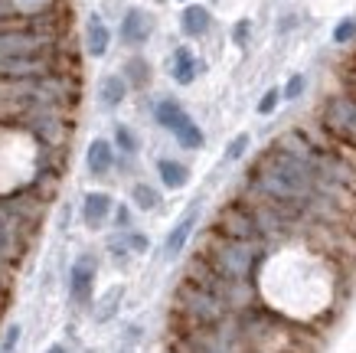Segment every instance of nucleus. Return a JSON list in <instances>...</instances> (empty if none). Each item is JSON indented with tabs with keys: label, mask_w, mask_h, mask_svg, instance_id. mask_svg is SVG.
Here are the masks:
<instances>
[{
	"label": "nucleus",
	"mask_w": 356,
	"mask_h": 353,
	"mask_svg": "<svg viewBox=\"0 0 356 353\" xmlns=\"http://www.w3.org/2000/svg\"><path fill=\"white\" fill-rule=\"evenodd\" d=\"M203 262L216 272L219 279L245 285V281L252 279L255 265H259V246H255V242L226 239V235H213L203 252Z\"/></svg>",
	"instance_id": "1"
},
{
	"label": "nucleus",
	"mask_w": 356,
	"mask_h": 353,
	"mask_svg": "<svg viewBox=\"0 0 356 353\" xmlns=\"http://www.w3.org/2000/svg\"><path fill=\"white\" fill-rule=\"evenodd\" d=\"M177 311L190 327L203 331V327H219L229 308L213 288H206L193 279H184V285L177 288Z\"/></svg>",
	"instance_id": "2"
},
{
	"label": "nucleus",
	"mask_w": 356,
	"mask_h": 353,
	"mask_svg": "<svg viewBox=\"0 0 356 353\" xmlns=\"http://www.w3.org/2000/svg\"><path fill=\"white\" fill-rule=\"evenodd\" d=\"M53 33L43 30L40 20L26 26H0V59H20V56H40L49 53Z\"/></svg>",
	"instance_id": "3"
},
{
	"label": "nucleus",
	"mask_w": 356,
	"mask_h": 353,
	"mask_svg": "<svg viewBox=\"0 0 356 353\" xmlns=\"http://www.w3.org/2000/svg\"><path fill=\"white\" fill-rule=\"evenodd\" d=\"M216 235H226V239H238V242H259L261 233H259V223L252 216V206L236 200L229 203L216 219Z\"/></svg>",
	"instance_id": "4"
},
{
	"label": "nucleus",
	"mask_w": 356,
	"mask_h": 353,
	"mask_svg": "<svg viewBox=\"0 0 356 353\" xmlns=\"http://www.w3.org/2000/svg\"><path fill=\"white\" fill-rule=\"evenodd\" d=\"M23 223L26 210L13 200H0V258L13 262L23 249Z\"/></svg>",
	"instance_id": "5"
},
{
	"label": "nucleus",
	"mask_w": 356,
	"mask_h": 353,
	"mask_svg": "<svg viewBox=\"0 0 356 353\" xmlns=\"http://www.w3.org/2000/svg\"><path fill=\"white\" fill-rule=\"evenodd\" d=\"M324 128L337 134L346 144H356V98L353 95H334L324 105Z\"/></svg>",
	"instance_id": "6"
},
{
	"label": "nucleus",
	"mask_w": 356,
	"mask_h": 353,
	"mask_svg": "<svg viewBox=\"0 0 356 353\" xmlns=\"http://www.w3.org/2000/svg\"><path fill=\"white\" fill-rule=\"evenodd\" d=\"M95 258L92 256H79L72 272H69V291H72V301L79 304H88L92 301V288H95Z\"/></svg>",
	"instance_id": "7"
},
{
	"label": "nucleus",
	"mask_w": 356,
	"mask_h": 353,
	"mask_svg": "<svg viewBox=\"0 0 356 353\" xmlns=\"http://www.w3.org/2000/svg\"><path fill=\"white\" fill-rule=\"evenodd\" d=\"M154 36V13L140 10V7H131L121 20V43L128 46H144Z\"/></svg>",
	"instance_id": "8"
},
{
	"label": "nucleus",
	"mask_w": 356,
	"mask_h": 353,
	"mask_svg": "<svg viewBox=\"0 0 356 353\" xmlns=\"http://www.w3.org/2000/svg\"><path fill=\"white\" fill-rule=\"evenodd\" d=\"M206 69L203 59H196V53L190 46H180V49H173V59H170V75L177 86H193L196 75Z\"/></svg>",
	"instance_id": "9"
},
{
	"label": "nucleus",
	"mask_w": 356,
	"mask_h": 353,
	"mask_svg": "<svg viewBox=\"0 0 356 353\" xmlns=\"http://www.w3.org/2000/svg\"><path fill=\"white\" fill-rule=\"evenodd\" d=\"M111 210H115V200L102 190L86 193V200H82V219H86L88 229H102V226L108 223Z\"/></svg>",
	"instance_id": "10"
},
{
	"label": "nucleus",
	"mask_w": 356,
	"mask_h": 353,
	"mask_svg": "<svg viewBox=\"0 0 356 353\" xmlns=\"http://www.w3.org/2000/svg\"><path fill=\"white\" fill-rule=\"evenodd\" d=\"M86 167L92 177H108L115 167V144L105 138H95L86 150Z\"/></svg>",
	"instance_id": "11"
},
{
	"label": "nucleus",
	"mask_w": 356,
	"mask_h": 353,
	"mask_svg": "<svg viewBox=\"0 0 356 353\" xmlns=\"http://www.w3.org/2000/svg\"><path fill=\"white\" fill-rule=\"evenodd\" d=\"M209 26H213V13H209V7H203V3H186L184 13H180V30H184L186 40H200V36H206Z\"/></svg>",
	"instance_id": "12"
},
{
	"label": "nucleus",
	"mask_w": 356,
	"mask_h": 353,
	"mask_svg": "<svg viewBox=\"0 0 356 353\" xmlns=\"http://www.w3.org/2000/svg\"><path fill=\"white\" fill-rule=\"evenodd\" d=\"M108 46H111L108 23L102 20L98 13H88V20H86V53L92 56V59H102V56L108 53Z\"/></svg>",
	"instance_id": "13"
},
{
	"label": "nucleus",
	"mask_w": 356,
	"mask_h": 353,
	"mask_svg": "<svg viewBox=\"0 0 356 353\" xmlns=\"http://www.w3.org/2000/svg\"><path fill=\"white\" fill-rule=\"evenodd\" d=\"M196 219H200V206H190V210L180 216V223L170 229V235H167V246H163L167 258H177L180 252H184L186 239H190V235H193V229H196Z\"/></svg>",
	"instance_id": "14"
},
{
	"label": "nucleus",
	"mask_w": 356,
	"mask_h": 353,
	"mask_svg": "<svg viewBox=\"0 0 356 353\" xmlns=\"http://www.w3.org/2000/svg\"><path fill=\"white\" fill-rule=\"evenodd\" d=\"M157 173H161V183L167 187V190H184L186 180H190L186 164L170 161V157H161V161H157Z\"/></svg>",
	"instance_id": "15"
},
{
	"label": "nucleus",
	"mask_w": 356,
	"mask_h": 353,
	"mask_svg": "<svg viewBox=\"0 0 356 353\" xmlns=\"http://www.w3.org/2000/svg\"><path fill=\"white\" fill-rule=\"evenodd\" d=\"M98 98H102L105 108H118L121 102L128 98V82H124L121 75H105V79L98 82Z\"/></svg>",
	"instance_id": "16"
},
{
	"label": "nucleus",
	"mask_w": 356,
	"mask_h": 353,
	"mask_svg": "<svg viewBox=\"0 0 356 353\" xmlns=\"http://www.w3.org/2000/svg\"><path fill=\"white\" fill-rule=\"evenodd\" d=\"M121 72H124L121 79L128 82V88H147L151 86V63H147L144 56H131Z\"/></svg>",
	"instance_id": "17"
},
{
	"label": "nucleus",
	"mask_w": 356,
	"mask_h": 353,
	"mask_svg": "<svg viewBox=\"0 0 356 353\" xmlns=\"http://www.w3.org/2000/svg\"><path fill=\"white\" fill-rule=\"evenodd\" d=\"M170 134L177 138V144H180V148H186V150H200V148H203V131H200V125H196L190 115L180 118V125H177Z\"/></svg>",
	"instance_id": "18"
},
{
	"label": "nucleus",
	"mask_w": 356,
	"mask_h": 353,
	"mask_svg": "<svg viewBox=\"0 0 356 353\" xmlns=\"http://www.w3.org/2000/svg\"><path fill=\"white\" fill-rule=\"evenodd\" d=\"M184 115H186L184 105H180V102H173V98H161V102H157V108H154V118H157V125H161V128H167V131L177 128Z\"/></svg>",
	"instance_id": "19"
},
{
	"label": "nucleus",
	"mask_w": 356,
	"mask_h": 353,
	"mask_svg": "<svg viewBox=\"0 0 356 353\" xmlns=\"http://www.w3.org/2000/svg\"><path fill=\"white\" fill-rule=\"evenodd\" d=\"M131 200H134V206H138V210H157V203H161V193L154 190L151 183H134V187H131Z\"/></svg>",
	"instance_id": "20"
},
{
	"label": "nucleus",
	"mask_w": 356,
	"mask_h": 353,
	"mask_svg": "<svg viewBox=\"0 0 356 353\" xmlns=\"http://www.w3.org/2000/svg\"><path fill=\"white\" fill-rule=\"evenodd\" d=\"M115 148L121 150V154H128V157H134L140 148V141L138 134L128 128V125H115Z\"/></svg>",
	"instance_id": "21"
},
{
	"label": "nucleus",
	"mask_w": 356,
	"mask_h": 353,
	"mask_svg": "<svg viewBox=\"0 0 356 353\" xmlns=\"http://www.w3.org/2000/svg\"><path fill=\"white\" fill-rule=\"evenodd\" d=\"M248 148H252V134H248V131H242V134H236V138L229 141V148H226V161H229V164H232V161H242Z\"/></svg>",
	"instance_id": "22"
},
{
	"label": "nucleus",
	"mask_w": 356,
	"mask_h": 353,
	"mask_svg": "<svg viewBox=\"0 0 356 353\" xmlns=\"http://www.w3.org/2000/svg\"><path fill=\"white\" fill-rule=\"evenodd\" d=\"M304 88H307V79H304V75H291L284 92H281V102H298V98L304 95Z\"/></svg>",
	"instance_id": "23"
},
{
	"label": "nucleus",
	"mask_w": 356,
	"mask_h": 353,
	"mask_svg": "<svg viewBox=\"0 0 356 353\" xmlns=\"http://www.w3.org/2000/svg\"><path fill=\"white\" fill-rule=\"evenodd\" d=\"M13 7H17V13H46L49 7H53V0H13Z\"/></svg>",
	"instance_id": "24"
},
{
	"label": "nucleus",
	"mask_w": 356,
	"mask_h": 353,
	"mask_svg": "<svg viewBox=\"0 0 356 353\" xmlns=\"http://www.w3.org/2000/svg\"><path fill=\"white\" fill-rule=\"evenodd\" d=\"M356 36V20L353 17H346V20H340L337 23V30H334V43H350V40H353Z\"/></svg>",
	"instance_id": "25"
},
{
	"label": "nucleus",
	"mask_w": 356,
	"mask_h": 353,
	"mask_svg": "<svg viewBox=\"0 0 356 353\" xmlns=\"http://www.w3.org/2000/svg\"><path fill=\"white\" fill-rule=\"evenodd\" d=\"M281 105V88H268L259 102V115H275V108Z\"/></svg>",
	"instance_id": "26"
},
{
	"label": "nucleus",
	"mask_w": 356,
	"mask_h": 353,
	"mask_svg": "<svg viewBox=\"0 0 356 353\" xmlns=\"http://www.w3.org/2000/svg\"><path fill=\"white\" fill-rule=\"evenodd\" d=\"M121 301V288H111V295L102 301V308H98V321H108L111 314H115V304Z\"/></svg>",
	"instance_id": "27"
},
{
	"label": "nucleus",
	"mask_w": 356,
	"mask_h": 353,
	"mask_svg": "<svg viewBox=\"0 0 356 353\" xmlns=\"http://www.w3.org/2000/svg\"><path fill=\"white\" fill-rule=\"evenodd\" d=\"M248 36H252V20H238L236 26H232V43L248 46Z\"/></svg>",
	"instance_id": "28"
},
{
	"label": "nucleus",
	"mask_w": 356,
	"mask_h": 353,
	"mask_svg": "<svg viewBox=\"0 0 356 353\" xmlns=\"http://www.w3.org/2000/svg\"><path fill=\"white\" fill-rule=\"evenodd\" d=\"M17 343H20V327L13 324V327H7V334H3V343H0V353H17Z\"/></svg>",
	"instance_id": "29"
},
{
	"label": "nucleus",
	"mask_w": 356,
	"mask_h": 353,
	"mask_svg": "<svg viewBox=\"0 0 356 353\" xmlns=\"http://www.w3.org/2000/svg\"><path fill=\"white\" fill-rule=\"evenodd\" d=\"M124 242H128L131 252H147V235H140V233H128V235H124Z\"/></svg>",
	"instance_id": "30"
},
{
	"label": "nucleus",
	"mask_w": 356,
	"mask_h": 353,
	"mask_svg": "<svg viewBox=\"0 0 356 353\" xmlns=\"http://www.w3.org/2000/svg\"><path fill=\"white\" fill-rule=\"evenodd\" d=\"M3 285H7V262L0 258V288H3Z\"/></svg>",
	"instance_id": "31"
},
{
	"label": "nucleus",
	"mask_w": 356,
	"mask_h": 353,
	"mask_svg": "<svg viewBox=\"0 0 356 353\" xmlns=\"http://www.w3.org/2000/svg\"><path fill=\"white\" fill-rule=\"evenodd\" d=\"M118 226H128V210H124V206L118 210Z\"/></svg>",
	"instance_id": "32"
},
{
	"label": "nucleus",
	"mask_w": 356,
	"mask_h": 353,
	"mask_svg": "<svg viewBox=\"0 0 356 353\" xmlns=\"http://www.w3.org/2000/svg\"><path fill=\"white\" fill-rule=\"evenodd\" d=\"M46 353H65V347H63V343H56V347H49Z\"/></svg>",
	"instance_id": "33"
},
{
	"label": "nucleus",
	"mask_w": 356,
	"mask_h": 353,
	"mask_svg": "<svg viewBox=\"0 0 356 353\" xmlns=\"http://www.w3.org/2000/svg\"><path fill=\"white\" fill-rule=\"evenodd\" d=\"M180 3H190V0H180Z\"/></svg>",
	"instance_id": "34"
},
{
	"label": "nucleus",
	"mask_w": 356,
	"mask_h": 353,
	"mask_svg": "<svg viewBox=\"0 0 356 353\" xmlns=\"http://www.w3.org/2000/svg\"><path fill=\"white\" fill-rule=\"evenodd\" d=\"M157 3H163V0H157Z\"/></svg>",
	"instance_id": "35"
}]
</instances>
